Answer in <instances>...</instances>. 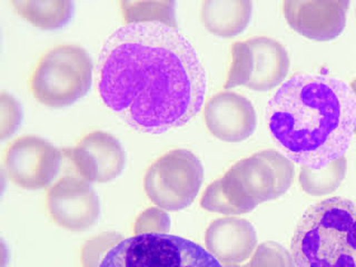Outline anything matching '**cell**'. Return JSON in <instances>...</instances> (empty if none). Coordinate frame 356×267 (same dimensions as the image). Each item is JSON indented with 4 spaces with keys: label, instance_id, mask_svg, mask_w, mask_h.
Masks as SVG:
<instances>
[{
    "label": "cell",
    "instance_id": "24",
    "mask_svg": "<svg viewBox=\"0 0 356 267\" xmlns=\"http://www.w3.org/2000/svg\"><path fill=\"white\" fill-rule=\"evenodd\" d=\"M355 17H356V6H355Z\"/></svg>",
    "mask_w": 356,
    "mask_h": 267
},
{
    "label": "cell",
    "instance_id": "14",
    "mask_svg": "<svg viewBox=\"0 0 356 267\" xmlns=\"http://www.w3.org/2000/svg\"><path fill=\"white\" fill-rule=\"evenodd\" d=\"M206 250L222 266L241 265L252 257L257 246L255 228L244 218H217L205 234Z\"/></svg>",
    "mask_w": 356,
    "mask_h": 267
},
{
    "label": "cell",
    "instance_id": "20",
    "mask_svg": "<svg viewBox=\"0 0 356 267\" xmlns=\"http://www.w3.org/2000/svg\"><path fill=\"white\" fill-rule=\"evenodd\" d=\"M244 267H296L292 254L275 242H266L256 248Z\"/></svg>",
    "mask_w": 356,
    "mask_h": 267
},
{
    "label": "cell",
    "instance_id": "3",
    "mask_svg": "<svg viewBox=\"0 0 356 267\" xmlns=\"http://www.w3.org/2000/svg\"><path fill=\"white\" fill-rule=\"evenodd\" d=\"M295 166L274 149L261 150L237 161L204 192L200 206L226 215L245 214L259 204L281 197L294 181Z\"/></svg>",
    "mask_w": 356,
    "mask_h": 267
},
{
    "label": "cell",
    "instance_id": "7",
    "mask_svg": "<svg viewBox=\"0 0 356 267\" xmlns=\"http://www.w3.org/2000/svg\"><path fill=\"white\" fill-rule=\"evenodd\" d=\"M200 159L188 149H172L156 159L144 177L145 193L152 203L164 211L186 209L203 184Z\"/></svg>",
    "mask_w": 356,
    "mask_h": 267
},
{
    "label": "cell",
    "instance_id": "12",
    "mask_svg": "<svg viewBox=\"0 0 356 267\" xmlns=\"http://www.w3.org/2000/svg\"><path fill=\"white\" fill-rule=\"evenodd\" d=\"M348 7V0H286L283 13L287 24L302 36L327 42L344 31Z\"/></svg>",
    "mask_w": 356,
    "mask_h": 267
},
{
    "label": "cell",
    "instance_id": "11",
    "mask_svg": "<svg viewBox=\"0 0 356 267\" xmlns=\"http://www.w3.org/2000/svg\"><path fill=\"white\" fill-rule=\"evenodd\" d=\"M65 154L78 175L89 183H108L125 167V150L120 140L107 131L87 134Z\"/></svg>",
    "mask_w": 356,
    "mask_h": 267
},
{
    "label": "cell",
    "instance_id": "2",
    "mask_svg": "<svg viewBox=\"0 0 356 267\" xmlns=\"http://www.w3.org/2000/svg\"><path fill=\"white\" fill-rule=\"evenodd\" d=\"M267 126L286 157L322 168L345 155L356 128V99L348 83L321 74H296L266 108Z\"/></svg>",
    "mask_w": 356,
    "mask_h": 267
},
{
    "label": "cell",
    "instance_id": "17",
    "mask_svg": "<svg viewBox=\"0 0 356 267\" xmlns=\"http://www.w3.org/2000/svg\"><path fill=\"white\" fill-rule=\"evenodd\" d=\"M348 168V161L345 156L330 161L322 168H312L300 166V187L306 194L312 196H323L331 194L339 188L344 181Z\"/></svg>",
    "mask_w": 356,
    "mask_h": 267
},
{
    "label": "cell",
    "instance_id": "5",
    "mask_svg": "<svg viewBox=\"0 0 356 267\" xmlns=\"http://www.w3.org/2000/svg\"><path fill=\"white\" fill-rule=\"evenodd\" d=\"M92 58L77 44H57L42 54L29 77V89L47 107H66L86 96L92 86Z\"/></svg>",
    "mask_w": 356,
    "mask_h": 267
},
{
    "label": "cell",
    "instance_id": "23",
    "mask_svg": "<svg viewBox=\"0 0 356 267\" xmlns=\"http://www.w3.org/2000/svg\"><path fill=\"white\" fill-rule=\"evenodd\" d=\"M350 89H352V92H353L354 96H355L356 99V78L354 79L350 85ZM355 134H356V128H355Z\"/></svg>",
    "mask_w": 356,
    "mask_h": 267
},
{
    "label": "cell",
    "instance_id": "4",
    "mask_svg": "<svg viewBox=\"0 0 356 267\" xmlns=\"http://www.w3.org/2000/svg\"><path fill=\"white\" fill-rule=\"evenodd\" d=\"M296 267H356V203L331 197L311 206L295 228Z\"/></svg>",
    "mask_w": 356,
    "mask_h": 267
},
{
    "label": "cell",
    "instance_id": "15",
    "mask_svg": "<svg viewBox=\"0 0 356 267\" xmlns=\"http://www.w3.org/2000/svg\"><path fill=\"white\" fill-rule=\"evenodd\" d=\"M253 14L248 0H205L200 18L209 33L220 38H233L248 28Z\"/></svg>",
    "mask_w": 356,
    "mask_h": 267
},
{
    "label": "cell",
    "instance_id": "1",
    "mask_svg": "<svg viewBox=\"0 0 356 267\" xmlns=\"http://www.w3.org/2000/svg\"><path fill=\"white\" fill-rule=\"evenodd\" d=\"M97 87L104 105L129 127L163 134L200 113L205 70L192 42L161 22L122 26L100 50Z\"/></svg>",
    "mask_w": 356,
    "mask_h": 267
},
{
    "label": "cell",
    "instance_id": "13",
    "mask_svg": "<svg viewBox=\"0 0 356 267\" xmlns=\"http://www.w3.org/2000/svg\"><path fill=\"white\" fill-rule=\"evenodd\" d=\"M209 133L222 142L238 143L253 135L257 115L250 100L234 92L214 95L204 107Z\"/></svg>",
    "mask_w": 356,
    "mask_h": 267
},
{
    "label": "cell",
    "instance_id": "18",
    "mask_svg": "<svg viewBox=\"0 0 356 267\" xmlns=\"http://www.w3.org/2000/svg\"><path fill=\"white\" fill-rule=\"evenodd\" d=\"M125 25L142 22H161L177 28L174 1H120Z\"/></svg>",
    "mask_w": 356,
    "mask_h": 267
},
{
    "label": "cell",
    "instance_id": "21",
    "mask_svg": "<svg viewBox=\"0 0 356 267\" xmlns=\"http://www.w3.org/2000/svg\"><path fill=\"white\" fill-rule=\"evenodd\" d=\"M22 108L19 102L8 92L0 94V137L8 138L19 128L22 122Z\"/></svg>",
    "mask_w": 356,
    "mask_h": 267
},
{
    "label": "cell",
    "instance_id": "9",
    "mask_svg": "<svg viewBox=\"0 0 356 267\" xmlns=\"http://www.w3.org/2000/svg\"><path fill=\"white\" fill-rule=\"evenodd\" d=\"M60 163V150L33 135L15 139L3 153L7 178L16 186L29 191L49 186L58 174Z\"/></svg>",
    "mask_w": 356,
    "mask_h": 267
},
{
    "label": "cell",
    "instance_id": "22",
    "mask_svg": "<svg viewBox=\"0 0 356 267\" xmlns=\"http://www.w3.org/2000/svg\"><path fill=\"white\" fill-rule=\"evenodd\" d=\"M170 218L166 211L159 207H150L137 216L134 224L135 235L142 234H168Z\"/></svg>",
    "mask_w": 356,
    "mask_h": 267
},
{
    "label": "cell",
    "instance_id": "19",
    "mask_svg": "<svg viewBox=\"0 0 356 267\" xmlns=\"http://www.w3.org/2000/svg\"><path fill=\"white\" fill-rule=\"evenodd\" d=\"M124 239L122 235L115 232H105L86 239L81 250V265L99 267L107 254Z\"/></svg>",
    "mask_w": 356,
    "mask_h": 267
},
{
    "label": "cell",
    "instance_id": "16",
    "mask_svg": "<svg viewBox=\"0 0 356 267\" xmlns=\"http://www.w3.org/2000/svg\"><path fill=\"white\" fill-rule=\"evenodd\" d=\"M10 5L26 22L42 31L66 25L74 10V3L68 0H11Z\"/></svg>",
    "mask_w": 356,
    "mask_h": 267
},
{
    "label": "cell",
    "instance_id": "6",
    "mask_svg": "<svg viewBox=\"0 0 356 267\" xmlns=\"http://www.w3.org/2000/svg\"><path fill=\"white\" fill-rule=\"evenodd\" d=\"M99 267H224L200 245L170 234H142L125 238Z\"/></svg>",
    "mask_w": 356,
    "mask_h": 267
},
{
    "label": "cell",
    "instance_id": "10",
    "mask_svg": "<svg viewBox=\"0 0 356 267\" xmlns=\"http://www.w3.org/2000/svg\"><path fill=\"white\" fill-rule=\"evenodd\" d=\"M46 209L55 224L72 232L86 231L100 214L97 193L81 176H65L49 187Z\"/></svg>",
    "mask_w": 356,
    "mask_h": 267
},
{
    "label": "cell",
    "instance_id": "8",
    "mask_svg": "<svg viewBox=\"0 0 356 267\" xmlns=\"http://www.w3.org/2000/svg\"><path fill=\"white\" fill-rule=\"evenodd\" d=\"M231 53L225 89L244 86L267 92L283 83L289 74L291 61L286 48L270 37L234 42Z\"/></svg>",
    "mask_w": 356,
    "mask_h": 267
}]
</instances>
